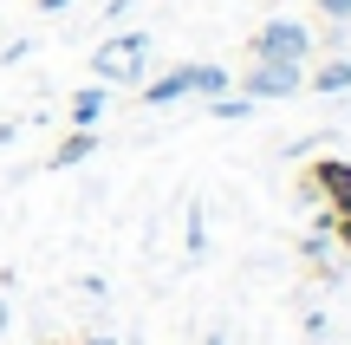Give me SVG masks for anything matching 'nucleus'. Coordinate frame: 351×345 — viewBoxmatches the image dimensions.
Returning a JSON list of instances; mask_svg holds the SVG:
<instances>
[{
    "label": "nucleus",
    "instance_id": "nucleus-3",
    "mask_svg": "<svg viewBox=\"0 0 351 345\" xmlns=\"http://www.w3.org/2000/svg\"><path fill=\"white\" fill-rule=\"evenodd\" d=\"M306 52H313V33H306L300 20H267L261 33H254V59H287V65H306Z\"/></svg>",
    "mask_w": 351,
    "mask_h": 345
},
{
    "label": "nucleus",
    "instance_id": "nucleus-6",
    "mask_svg": "<svg viewBox=\"0 0 351 345\" xmlns=\"http://www.w3.org/2000/svg\"><path fill=\"white\" fill-rule=\"evenodd\" d=\"M91 150H98V137H91V124H78L72 137H65L59 150H52V169H65V163H85Z\"/></svg>",
    "mask_w": 351,
    "mask_h": 345
},
{
    "label": "nucleus",
    "instance_id": "nucleus-10",
    "mask_svg": "<svg viewBox=\"0 0 351 345\" xmlns=\"http://www.w3.org/2000/svg\"><path fill=\"white\" fill-rule=\"evenodd\" d=\"M254 98H215V117H247Z\"/></svg>",
    "mask_w": 351,
    "mask_h": 345
},
{
    "label": "nucleus",
    "instance_id": "nucleus-8",
    "mask_svg": "<svg viewBox=\"0 0 351 345\" xmlns=\"http://www.w3.org/2000/svg\"><path fill=\"white\" fill-rule=\"evenodd\" d=\"M313 85H319V91H351V59H326Z\"/></svg>",
    "mask_w": 351,
    "mask_h": 345
},
{
    "label": "nucleus",
    "instance_id": "nucleus-9",
    "mask_svg": "<svg viewBox=\"0 0 351 345\" xmlns=\"http://www.w3.org/2000/svg\"><path fill=\"white\" fill-rule=\"evenodd\" d=\"M208 248V228H202V209H189V254H202Z\"/></svg>",
    "mask_w": 351,
    "mask_h": 345
},
{
    "label": "nucleus",
    "instance_id": "nucleus-12",
    "mask_svg": "<svg viewBox=\"0 0 351 345\" xmlns=\"http://www.w3.org/2000/svg\"><path fill=\"white\" fill-rule=\"evenodd\" d=\"M59 7H72V0H39V13H59Z\"/></svg>",
    "mask_w": 351,
    "mask_h": 345
},
{
    "label": "nucleus",
    "instance_id": "nucleus-7",
    "mask_svg": "<svg viewBox=\"0 0 351 345\" xmlns=\"http://www.w3.org/2000/svg\"><path fill=\"white\" fill-rule=\"evenodd\" d=\"M104 104H111V85H85V91L72 98V124H91Z\"/></svg>",
    "mask_w": 351,
    "mask_h": 345
},
{
    "label": "nucleus",
    "instance_id": "nucleus-1",
    "mask_svg": "<svg viewBox=\"0 0 351 345\" xmlns=\"http://www.w3.org/2000/svg\"><path fill=\"white\" fill-rule=\"evenodd\" d=\"M143 65H150V33H117V39H104V46L91 52L98 85H137Z\"/></svg>",
    "mask_w": 351,
    "mask_h": 345
},
{
    "label": "nucleus",
    "instance_id": "nucleus-4",
    "mask_svg": "<svg viewBox=\"0 0 351 345\" xmlns=\"http://www.w3.org/2000/svg\"><path fill=\"white\" fill-rule=\"evenodd\" d=\"M293 91H300V65H287V59H254V72L241 78V98H254V104L293 98Z\"/></svg>",
    "mask_w": 351,
    "mask_h": 345
},
{
    "label": "nucleus",
    "instance_id": "nucleus-14",
    "mask_svg": "<svg viewBox=\"0 0 351 345\" xmlns=\"http://www.w3.org/2000/svg\"><path fill=\"white\" fill-rule=\"evenodd\" d=\"M0 326H7V300H0Z\"/></svg>",
    "mask_w": 351,
    "mask_h": 345
},
{
    "label": "nucleus",
    "instance_id": "nucleus-13",
    "mask_svg": "<svg viewBox=\"0 0 351 345\" xmlns=\"http://www.w3.org/2000/svg\"><path fill=\"white\" fill-rule=\"evenodd\" d=\"M85 345H117V339H85Z\"/></svg>",
    "mask_w": 351,
    "mask_h": 345
},
{
    "label": "nucleus",
    "instance_id": "nucleus-11",
    "mask_svg": "<svg viewBox=\"0 0 351 345\" xmlns=\"http://www.w3.org/2000/svg\"><path fill=\"white\" fill-rule=\"evenodd\" d=\"M313 7H319V13H326V20H332V26H339V20H351V0H313Z\"/></svg>",
    "mask_w": 351,
    "mask_h": 345
},
{
    "label": "nucleus",
    "instance_id": "nucleus-5",
    "mask_svg": "<svg viewBox=\"0 0 351 345\" xmlns=\"http://www.w3.org/2000/svg\"><path fill=\"white\" fill-rule=\"evenodd\" d=\"M313 189H326L332 228H339L345 248H351V163H319V169H313Z\"/></svg>",
    "mask_w": 351,
    "mask_h": 345
},
{
    "label": "nucleus",
    "instance_id": "nucleus-2",
    "mask_svg": "<svg viewBox=\"0 0 351 345\" xmlns=\"http://www.w3.org/2000/svg\"><path fill=\"white\" fill-rule=\"evenodd\" d=\"M189 91L221 98V91H228V72H221V65H176V72H163V78H150V85H143V104H156V111H163V104H182Z\"/></svg>",
    "mask_w": 351,
    "mask_h": 345
}]
</instances>
